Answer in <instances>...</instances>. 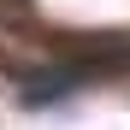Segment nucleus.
Here are the masks:
<instances>
[{
	"label": "nucleus",
	"instance_id": "nucleus-1",
	"mask_svg": "<svg viewBox=\"0 0 130 130\" xmlns=\"http://www.w3.org/2000/svg\"><path fill=\"white\" fill-rule=\"evenodd\" d=\"M83 77L77 71V59L65 53L59 65H41V71H24V83H18V95H24V106H47V101H59V95H71V89H83Z\"/></svg>",
	"mask_w": 130,
	"mask_h": 130
}]
</instances>
